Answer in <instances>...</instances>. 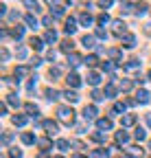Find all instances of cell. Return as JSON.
<instances>
[{"label":"cell","instance_id":"cell-23","mask_svg":"<svg viewBox=\"0 0 151 158\" xmlns=\"http://www.w3.org/2000/svg\"><path fill=\"white\" fill-rule=\"evenodd\" d=\"M57 147H59L62 152H66V149L70 147V143H68V141H64V138H59V141H57Z\"/></svg>","mask_w":151,"mask_h":158},{"label":"cell","instance_id":"cell-13","mask_svg":"<svg viewBox=\"0 0 151 158\" xmlns=\"http://www.w3.org/2000/svg\"><path fill=\"white\" fill-rule=\"evenodd\" d=\"M81 44H83L85 48H94V37H92V35H85V37L81 40Z\"/></svg>","mask_w":151,"mask_h":158},{"label":"cell","instance_id":"cell-14","mask_svg":"<svg viewBox=\"0 0 151 158\" xmlns=\"http://www.w3.org/2000/svg\"><path fill=\"white\" fill-rule=\"evenodd\" d=\"M79 20H81V24H83V27H90V24H92V15H90V13H81Z\"/></svg>","mask_w":151,"mask_h":158},{"label":"cell","instance_id":"cell-4","mask_svg":"<svg viewBox=\"0 0 151 158\" xmlns=\"http://www.w3.org/2000/svg\"><path fill=\"white\" fill-rule=\"evenodd\" d=\"M83 118H85V121H90V118H97V108H94V106H85Z\"/></svg>","mask_w":151,"mask_h":158},{"label":"cell","instance_id":"cell-33","mask_svg":"<svg viewBox=\"0 0 151 158\" xmlns=\"http://www.w3.org/2000/svg\"><path fill=\"white\" fill-rule=\"evenodd\" d=\"M114 94H116V88L114 86H107L105 88V97H114Z\"/></svg>","mask_w":151,"mask_h":158},{"label":"cell","instance_id":"cell-22","mask_svg":"<svg viewBox=\"0 0 151 158\" xmlns=\"http://www.w3.org/2000/svg\"><path fill=\"white\" fill-rule=\"evenodd\" d=\"M7 101H9L11 106H20V99H18L15 94H7Z\"/></svg>","mask_w":151,"mask_h":158},{"label":"cell","instance_id":"cell-56","mask_svg":"<svg viewBox=\"0 0 151 158\" xmlns=\"http://www.w3.org/2000/svg\"><path fill=\"white\" fill-rule=\"evenodd\" d=\"M123 158H131V156H123Z\"/></svg>","mask_w":151,"mask_h":158},{"label":"cell","instance_id":"cell-10","mask_svg":"<svg viewBox=\"0 0 151 158\" xmlns=\"http://www.w3.org/2000/svg\"><path fill=\"white\" fill-rule=\"evenodd\" d=\"M136 123V114H127L123 116V127H129V125H134Z\"/></svg>","mask_w":151,"mask_h":158},{"label":"cell","instance_id":"cell-53","mask_svg":"<svg viewBox=\"0 0 151 158\" xmlns=\"http://www.w3.org/2000/svg\"><path fill=\"white\" fill-rule=\"evenodd\" d=\"M37 158H48V156H46V154H40V156H37Z\"/></svg>","mask_w":151,"mask_h":158},{"label":"cell","instance_id":"cell-35","mask_svg":"<svg viewBox=\"0 0 151 158\" xmlns=\"http://www.w3.org/2000/svg\"><path fill=\"white\" fill-rule=\"evenodd\" d=\"M46 94H48V99H50V101H55V99L59 97V92H57V90H48Z\"/></svg>","mask_w":151,"mask_h":158},{"label":"cell","instance_id":"cell-50","mask_svg":"<svg viewBox=\"0 0 151 158\" xmlns=\"http://www.w3.org/2000/svg\"><path fill=\"white\" fill-rule=\"evenodd\" d=\"M46 57H48V62H55V51H48Z\"/></svg>","mask_w":151,"mask_h":158},{"label":"cell","instance_id":"cell-5","mask_svg":"<svg viewBox=\"0 0 151 158\" xmlns=\"http://www.w3.org/2000/svg\"><path fill=\"white\" fill-rule=\"evenodd\" d=\"M116 143H118V145H127V143H129V134L123 132V130L116 132Z\"/></svg>","mask_w":151,"mask_h":158},{"label":"cell","instance_id":"cell-24","mask_svg":"<svg viewBox=\"0 0 151 158\" xmlns=\"http://www.w3.org/2000/svg\"><path fill=\"white\" fill-rule=\"evenodd\" d=\"M26 7H29L31 11H40V5H37L35 0H26Z\"/></svg>","mask_w":151,"mask_h":158},{"label":"cell","instance_id":"cell-44","mask_svg":"<svg viewBox=\"0 0 151 158\" xmlns=\"http://www.w3.org/2000/svg\"><path fill=\"white\" fill-rule=\"evenodd\" d=\"M59 73H62L59 68H50V73H48V75H50V77H59Z\"/></svg>","mask_w":151,"mask_h":158},{"label":"cell","instance_id":"cell-28","mask_svg":"<svg viewBox=\"0 0 151 158\" xmlns=\"http://www.w3.org/2000/svg\"><path fill=\"white\" fill-rule=\"evenodd\" d=\"M123 110H125V106H123V103H116L114 108H112V114H114V116H116V114H121Z\"/></svg>","mask_w":151,"mask_h":158},{"label":"cell","instance_id":"cell-38","mask_svg":"<svg viewBox=\"0 0 151 158\" xmlns=\"http://www.w3.org/2000/svg\"><path fill=\"white\" fill-rule=\"evenodd\" d=\"M11 138H13V134H11V132H7V134H5V138H2V143H5V145H9V143H11Z\"/></svg>","mask_w":151,"mask_h":158},{"label":"cell","instance_id":"cell-55","mask_svg":"<svg viewBox=\"0 0 151 158\" xmlns=\"http://www.w3.org/2000/svg\"><path fill=\"white\" fill-rule=\"evenodd\" d=\"M72 158H85V156H81V154H79V156H72Z\"/></svg>","mask_w":151,"mask_h":158},{"label":"cell","instance_id":"cell-40","mask_svg":"<svg viewBox=\"0 0 151 158\" xmlns=\"http://www.w3.org/2000/svg\"><path fill=\"white\" fill-rule=\"evenodd\" d=\"M85 62H88V66H94V64H97V62H99V59H97V57H94V55H90V57L85 59Z\"/></svg>","mask_w":151,"mask_h":158},{"label":"cell","instance_id":"cell-42","mask_svg":"<svg viewBox=\"0 0 151 158\" xmlns=\"http://www.w3.org/2000/svg\"><path fill=\"white\" fill-rule=\"evenodd\" d=\"M107 22H109L107 15H99V24H107Z\"/></svg>","mask_w":151,"mask_h":158},{"label":"cell","instance_id":"cell-49","mask_svg":"<svg viewBox=\"0 0 151 158\" xmlns=\"http://www.w3.org/2000/svg\"><path fill=\"white\" fill-rule=\"evenodd\" d=\"M118 55H121V51H116V48H112V51H109V57H118Z\"/></svg>","mask_w":151,"mask_h":158},{"label":"cell","instance_id":"cell-47","mask_svg":"<svg viewBox=\"0 0 151 158\" xmlns=\"http://www.w3.org/2000/svg\"><path fill=\"white\" fill-rule=\"evenodd\" d=\"M99 5H101V7H109V5H112V0H99Z\"/></svg>","mask_w":151,"mask_h":158},{"label":"cell","instance_id":"cell-52","mask_svg":"<svg viewBox=\"0 0 151 158\" xmlns=\"http://www.w3.org/2000/svg\"><path fill=\"white\" fill-rule=\"evenodd\" d=\"M46 2H48V5H53V2H59V0H46Z\"/></svg>","mask_w":151,"mask_h":158},{"label":"cell","instance_id":"cell-45","mask_svg":"<svg viewBox=\"0 0 151 158\" xmlns=\"http://www.w3.org/2000/svg\"><path fill=\"white\" fill-rule=\"evenodd\" d=\"M97 37H107V33H105V29H97Z\"/></svg>","mask_w":151,"mask_h":158},{"label":"cell","instance_id":"cell-27","mask_svg":"<svg viewBox=\"0 0 151 158\" xmlns=\"http://www.w3.org/2000/svg\"><path fill=\"white\" fill-rule=\"evenodd\" d=\"M13 123H15V125H24V123H26V116H18V114H15V116H13Z\"/></svg>","mask_w":151,"mask_h":158},{"label":"cell","instance_id":"cell-19","mask_svg":"<svg viewBox=\"0 0 151 158\" xmlns=\"http://www.w3.org/2000/svg\"><path fill=\"white\" fill-rule=\"evenodd\" d=\"M136 138H138V141H145V138H147V130L145 127H136Z\"/></svg>","mask_w":151,"mask_h":158},{"label":"cell","instance_id":"cell-48","mask_svg":"<svg viewBox=\"0 0 151 158\" xmlns=\"http://www.w3.org/2000/svg\"><path fill=\"white\" fill-rule=\"evenodd\" d=\"M44 24H46V27H50V24H53V18H50V15H46V18H44Z\"/></svg>","mask_w":151,"mask_h":158},{"label":"cell","instance_id":"cell-17","mask_svg":"<svg viewBox=\"0 0 151 158\" xmlns=\"http://www.w3.org/2000/svg\"><path fill=\"white\" fill-rule=\"evenodd\" d=\"M44 40H46V42H55V40H57V33H55L53 29H48L46 35H44Z\"/></svg>","mask_w":151,"mask_h":158},{"label":"cell","instance_id":"cell-30","mask_svg":"<svg viewBox=\"0 0 151 158\" xmlns=\"http://www.w3.org/2000/svg\"><path fill=\"white\" fill-rule=\"evenodd\" d=\"M26 73H29V68H26V66H20V68H15V75H18V77H24Z\"/></svg>","mask_w":151,"mask_h":158},{"label":"cell","instance_id":"cell-3","mask_svg":"<svg viewBox=\"0 0 151 158\" xmlns=\"http://www.w3.org/2000/svg\"><path fill=\"white\" fill-rule=\"evenodd\" d=\"M66 81H68V86H72V88H77V86L81 84V77H79L77 73H70V75L66 77Z\"/></svg>","mask_w":151,"mask_h":158},{"label":"cell","instance_id":"cell-9","mask_svg":"<svg viewBox=\"0 0 151 158\" xmlns=\"http://www.w3.org/2000/svg\"><path fill=\"white\" fill-rule=\"evenodd\" d=\"M123 44H125L127 48H134V46H136V37H134V35H129V33H127V35L123 37Z\"/></svg>","mask_w":151,"mask_h":158},{"label":"cell","instance_id":"cell-2","mask_svg":"<svg viewBox=\"0 0 151 158\" xmlns=\"http://www.w3.org/2000/svg\"><path fill=\"white\" fill-rule=\"evenodd\" d=\"M42 125H44V130L48 132V136L57 134V123H55V121H50V118H46V121H42Z\"/></svg>","mask_w":151,"mask_h":158},{"label":"cell","instance_id":"cell-8","mask_svg":"<svg viewBox=\"0 0 151 158\" xmlns=\"http://www.w3.org/2000/svg\"><path fill=\"white\" fill-rule=\"evenodd\" d=\"M88 84H90V86H99V84H101V75H99V73H90V75H88Z\"/></svg>","mask_w":151,"mask_h":158},{"label":"cell","instance_id":"cell-15","mask_svg":"<svg viewBox=\"0 0 151 158\" xmlns=\"http://www.w3.org/2000/svg\"><path fill=\"white\" fill-rule=\"evenodd\" d=\"M114 33H116V35H123V33H125V24L121 22V20H116V22H114Z\"/></svg>","mask_w":151,"mask_h":158},{"label":"cell","instance_id":"cell-7","mask_svg":"<svg viewBox=\"0 0 151 158\" xmlns=\"http://www.w3.org/2000/svg\"><path fill=\"white\" fill-rule=\"evenodd\" d=\"M97 127L99 130H112V121L109 118H97Z\"/></svg>","mask_w":151,"mask_h":158},{"label":"cell","instance_id":"cell-26","mask_svg":"<svg viewBox=\"0 0 151 158\" xmlns=\"http://www.w3.org/2000/svg\"><path fill=\"white\" fill-rule=\"evenodd\" d=\"M24 20H26V24H29V27H31V29H35V27H37V20H35V18H33V15H26V18H24Z\"/></svg>","mask_w":151,"mask_h":158},{"label":"cell","instance_id":"cell-29","mask_svg":"<svg viewBox=\"0 0 151 158\" xmlns=\"http://www.w3.org/2000/svg\"><path fill=\"white\" fill-rule=\"evenodd\" d=\"M62 51H64V53L72 51V42H70V40H66V42H62Z\"/></svg>","mask_w":151,"mask_h":158},{"label":"cell","instance_id":"cell-6","mask_svg":"<svg viewBox=\"0 0 151 158\" xmlns=\"http://www.w3.org/2000/svg\"><path fill=\"white\" fill-rule=\"evenodd\" d=\"M74 31H77V22H74V18H68V20H66V33L72 35Z\"/></svg>","mask_w":151,"mask_h":158},{"label":"cell","instance_id":"cell-58","mask_svg":"<svg viewBox=\"0 0 151 158\" xmlns=\"http://www.w3.org/2000/svg\"><path fill=\"white\" fill-rule=\"evenodd\" d=\"M149 147H151V141H149Z\"/></svg>","mask_w":151,"mask_h":158},{"label":"cell","instance_id":"cell-54","mask_svg":"<svg viewBox=\"0 0 151 158\" xmlns=\"http://www.w3.org/2000/svg\"><path fill=\"white\" fill-rule=\"evenodd\" d=\"M147 123H149V125H151V116H147Z\"/></svg>","mask_w":151,"mask_h":158},{"label":"cell","instance_id":"cell-36","mask_svg":"<svg viewBox=\"0 0 151 158\" xmlns=\"http://www.w3.org/2000/svg\"><path fill=\"white\" fill-rule=\"evenodd\" d=\"M9 156H11V158H22V152H20V149H11Z\"/></svg>","mask_w":151,"mask_h":158},{"label":"cell","instance_id":"cell-46","mask_svg":"<svg viewBox=\"0 0 151 158\" xmlns=\"http://www.w3.org/2000/svg\"><path fill=\"white\" fill-rule=\"evenodd\" d=\"M121 88H123V90H129V88H131V81H121Z\"/></svg>","mask_w":151,"mask_h":158},{"label":"cell","instance_id":"cell-18","mask_svg":"<svg viewBox=\"0 0 151 158\" xmlns=\"http://www.w3.org/2000/svg\"><path fill=\"white\" fill-rule=\"evenodd\" d=\"M31 46H33L35 51H42V48H44V44H42V40H37V37H33V40H31Z\"/></svg>","mask_w":151,"mask_h":158},{"label":"cell","instance_id":"cell-37","mask_svg":"<svg viewBox=\"0 0 151 158\" xmlns=\"http://www.w3.org/2000/svg\"><path fill=\"white\" fill-rule=\"evenodd\" d=\"M92 99H94V101H101V99H105V97H103L99 90H94V92H92Z\"/></svg>","mask_w":151,"mask_h":158},{"label":"cell","instance_id":"cell-20","mask_svg":"<svg viewBox=\"0 0 151 158\" xmlns=\"http://www.w3.org/2000/svg\"><path fill=\"white\" fill-rule=\"evenodd\" d=\"M94 156H97V158H107V156H109V149H105V147H103V149H97V152H94Z\"/></svg>","mask_w":151,"mask_h":158},{"label":"cell","instance_id":"cell-32","mask_svg":"<svg viewBox=\"0 0 151 158\" xmlns=\"http://www.w3.org/2000/svg\"><path fill=\"white\" fill-rule=\"evenodd\" d=\"M26 112L29 114H37L40 110H37V106H33V103H26Z\"/></svg>","mask_w":151,"mask_h":158},{"label":"cell","instance_id":"cell-12","mask_svg":"<svg viewBox=\"0 0 151 158\" xmlns=\"http://www.w3.org/2000/svg\"><path fill=\"white\" fill-rule=\"evenodd\" d=\"M64 97L68 99V101H70V103H77V101H79V94H77V92H72V90H68V92H64Z\"/></svg>","mask_w":151,"mask_h":158},{"label":"cell","instance_id":"cell-51","mask_svg":"<svg viewBox=\"0 0 151 158\" xmlns=\"http://www.w3.org/2000/svg\"><path fill=\"white\" fill-rule=\"evenodd\" d=\"M103 70H114V64H109V62L103 64Z\"/></svg>","mask_w":151,"mask_h":158},{"label":"cell","instance_id":"cell-41","mask_svg":"<svg viewBox=\"0 0 151 158\" xmlns=\"http://www.w3.org/2000/svg\"><path fill=\"white\" fill-rule=\"evenodd\" d=\"M40 145H42L44 149H48V147H50V141H48V138H42V141H40Z\"/></svg>","mask_w":151,"mask_h":158},{"label":"cell","instance_id":"cell-1","mask_svg":"<svg viewBox=\"0 0 151 158\" xmlns=\"http://www.w3.org/2000/svg\"><path fill=\"white\" fill-rule=\"evenodd\" d=\"M57 116H59V121H64L66 125H72V121H74L72 108H59V110H57Z\"/></svg>","mask_w":151,"mask_h":158},{"label":"cell","instance_id":"cell-59","mask_svg":"<svg viewBox=\"0 0 151 158\" xmlns=\"http://www.w3.org/2000/svg\"><path fill=\"white\" fill-rule=\"evenodd\" d=\"M149 79H151V73H149Z\"/></svg>","mask_w":151,"mask_h":158},{"label":"cell","instance_id":"cell-39","mask_svg":"<svg viewBox=\"0 0 151 158\" xmlns=\"http://www.w3.org/2000/svg\"><path fill=\"white\" fill-rule=\"evenodd\" d=\"M129 154H134V156L140 154V156H142V149H140V147H129Z\"/></svg>","mask_w":151,"mask_h":158},{"label":"cell","instance_id":"cell-31","mask_svg":"<svg viewBox=\"0 0 151 158\" xmlns=\"http://www.w3.org/2000/svg\"><path fill=\"white\" fill-rule=\"evenodd\" d=\"M92 141H97V143H101V141H105V136H103L101 132H94V134H92Z\"/></svg>","mask_w":151,"mask_h":158},{"label":"cell","instance_id":"cell-21","mask_svg":"<svg viewBox=\"0 0 151 158\" xmlns=\"http://www.w3.org/2000/svg\"><path fill=\"white\" fill-rule=\"evenodd\" d=\"M22 143H26V145L35 143V136H33V134H22Z\"/></svg>","mask_w":151,"mask_h":158},{"label":"cell","instance_id":"cell-34","mask_svg":"<svg viewBox=\"0 0 151 158\" xmlns=\"http://www.w3.org/2000/svg\"><path fill=\"white\" fill-rule=\"evenodd\" d=\"M136 13H138V15H145V13H147V5H138V7H136Z\"/></svg>","mask_w":151,"mask_h":158},{"label":"cell","instance_id":"cell-25","mask_svg":"<svg viewBox=\"0 0 151 158\" xmlns=\"http://www.w3.org/2000/svg\"><path fill=\"white\" fill-rule=\"evenodd\" d=\"M11 33H13V37H18V40H20V37L24 35V29H22V27H15V29H13Z\"/></svg>","mask_w":151,"mask_h":158},{"label":"cell","instance_id":"cell-11","mask_svg":"<svg viewBox=\"0 0 151 158\" xmlns=\"http://www.w3.org/2000/svg\"><path fill=\"white\" fill-rule=\"evenodd\" d=\"M149 92L147 90H138V99H136V101H140V103H149Z\"/></svg>","mask_w":151,"mask_h":158},{"label":"cell","instance_id":"cell-16","mask_svg":"<svg viewBox=\"0 0 151 158\" xmlns=\"http://www.w3.org/2000/svg\"><path fill=\"white\" fill-rule=\"evenodd\" d=\"M81 62H83V59H81L79 55H70V57H68V64H70V66H79Z\"/></svg>","mask_w":151,"mask_h":158},{"label":"cell","instance_id":"cell-43","mask_svg":"<svg viewBox=\"0 0 151 158\" xmlns=\"http://www.w3.org/2000/svg\"><path fill=\"white\" fill-rule=\"evenodd\" d=\"M18 57L24 59V57H26V48H18Z\"/></svg>","mask_w":151,"mask_h":158},{"label":"cell","instance_id":"cell-57","mask_svg":"<svg viewBox=\"0 0 151 158\" xmlns=\"http://www.w3.org/2000/svg\"><path fill=\"white\" fill-rule=\"evenodd\" d=\"M55 158H62V156H55Z\"/></svg>","mask_w":151,"mask_h":158}]
</instances>
